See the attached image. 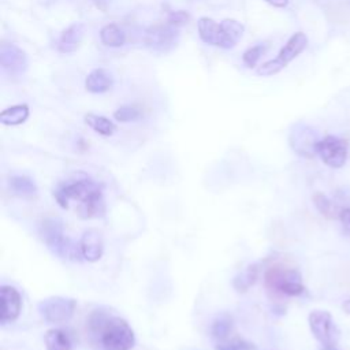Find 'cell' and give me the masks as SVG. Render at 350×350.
Returning a JSON list of instances; mask_svg holds the SVG:
<instances>
[{
    "label": "cell",
    "mask_w": 350,
    "mask_h": 350,
    "mask_svg": "<svg viewBox=\"0 0 350 350\" xmlns=\"http://www.w3.org/2000/svg\"><path fill=\"white\" fill-rule=\"evenodd\" d=\"M53 198L63 209L74 205L81 219H98L105 215V198L101 185L85 172L72 174L53 189Z\"/></svg>",
    "instance_id": "1"
},
{
    "label": "cell",
    "mask_w": 350,
    "mask_h": 350,
    "mask_svg": "<svg viewBox=\"0 0 350 350\" xmlns=\"http://www.w3.org/2000/svg\"><path fill=\"white\" fill-rule=\"evenodd\" d=\"M88 329L100 350H131L135 345V335L127 320L107 308H98L89 314Z\"/></svg>",
    "instance_id": "2"
},
{
    "label": "cell",
    "mask_w": 350,
    "mask_h": 350,
    "mask_svg": "<svg viewBox=\"0 0 350 350\" xmlns=\"http://www.w3.org/2000/svg\"><path fill=\"white\" fill-rule=\"evenodd\" d=\"M40 237L46 245L48 250L60 258L79 260L82 258L79 250V242L74 243L72 239L64 235L63 223L59 219H45L40 226Z\"/></svg>",
    "instance_id": "3"
},
{
    "label": "cell",
    "mask_w": 350,
    "mask_h": 350,
    "mask_svg": "<svg viewBox=\"0 0 350 350\" xmlns=\"http://www.w3.org/2000/svg\"><path fill=\"white\" fill-rule=\"evenodd\" d=\"M301 279L298 269L282 265H272L264 273L267 288L287 297H298L305 293V286Z\"/></svg>",
    "instance_id": "4"
},
{
    "label": "cell",
    "mask_w": 350,
    "mask_h": 350,
    "mask_svg": "<svg viewBox=\"0 0 350 350\" xmlns=\"http://www.w3.org/2000/svg\"><path fill=\"white\" fill-rule=\"evenodd\" d=\"M306 46H308L306 34L302 31L294 33L275 59L268 60L261 66H258L257 74L261 77H271L280 72L283 68L287 67L288 63H291L297 56H299L306 49Z\"/></svg>",
    "instance_id": "5"
},
{
    "label": "cell",
    "mask_w": 350,
    "mask_h": 350,
    "mask_svg": "<svg viewBox=\"0 0 350 350\" xmlns=\"http://www.w3.org/2000/svg\"><path fill=\"white\" fill-rule=\"evenodd\" d=\"M37 308L40 316L46 323L62 324L71 320V317L74 316L77 309V301L68 297L52 295L42 299Z\"/></svg>",
    "instance_id": "6"
},
{
    "label": "cell",
    "mask_w": 350,
    "mask_h": 350,
    "mask_svg": "<svg viewBox=\"0 0 350 350\" xmlns=\"http://www.w3.org/2000/svg\"><path fill=\"white\" fill-rule=\"evenodd\" d=\"M144 41L150 51L167 53L176 46L179 41V30L168 22L157 23L146 29Z\"/></svg>",
    "instance_id": "7"
},
{
    "label": "cell",
    "mask_w": 350,
    "mask_h": 350,
    "mask_svg": "<svg viewBox=\"0 0 350 350\" xmlns=\"http://www.w3.org/2000/svg\"><path fill=\"white\" fill-rule=\"evenodd\" d=\"M316 154L331 168H340L347 159V142L335 135H327L319 139Z\"/></svg>",
    "instance_id": "8"
},
{
    "label": "cell",
    "mask_w": 350,
    "mask_h": 350,
    "mask_svg": "<svg viewBox=\"0 0 350 350\" xmlns=\"http://www.w3.org/2000/svg\"><path fill=\"white\" fill-rule=\"evenodd\" d=\"M309 328L313 336L324 346H335L336 342V328L334 319L327 310H312L308 317Z\"/></svg>",
    "instance_id": "9"
},
{
    "label": "cell",
    "mask_w": 350,
    "mask_h": 350,
    "mask_svg": "<svg viewBox=\"0 0 350 350\" xmlns=\"http://www.w3.org/2000/svg\"><path fill=\"white\" fill-rule=\"evenodd\" d=\"M293 150L304 157H313L316 154V145L319 142L316 131L305 123L293 126L288 137Z\"/></svg>",
    "instance_id": "10"
},
{
    "label": "cell",
    "mask_w": 350,
    "mask_h": 350,
    "mask_svg": "<svg viewBox=\"0 0 350 350\" xmlns=\"http://www.w3.org/2000/svg\"><path fill=\"white\" fill-rule=\"evenodd\" d=\"M0 66L5 75L22 77L27 70L26 53L15 44H3L0 48Z\"/></svg>",
    "instance_id": "11"
},
{
    "label": "cell",
    "mask_w": 350,
    "mask_h": 350,
    "mask_svg": "<svg viewBox=\"0 0 350 350\" xmlns=\"http://www.w3.org/2000/svg\"><path fill=\"white\" fill-rule=\"evenodd\" d=\"M0 301H1V310H0V324L1 327L14 323L22 310V297L21 293L10 284H3L0 287Z\"/></svg>",
    "instance_id": "12"
},
{
    "label": "cell",
    "mask_w": 350,
    "mask_h": 350,
    "mask_svg": "<svg viewBox=\"0 0 350 350\" xmlns=\"http://www.w3.org/2000/svg\"><path fill=\"white\" fill-rule=\"evenodd\" d=\"M79 250L82 260L88 262L98 261L104 254L103 232L97 228H88L79 239Z\"/></svg>",
    "instance_id": "13"
},
{
    "label": "cell",
    "mask_w": 350,
    "mask_h": 350,
    "mask_svg": "<svg viewBox=\"0 0 350 350\" xmlns=\"http://www.w3.org/2000/svg\"><path fill=\"white\" fill-rule=\"evenodd\" d=\"M220 23V36H219V45L217 48L231 49L234 48L238 41L242 38L245 26L232 18H226Z\"/></svg>",
    "instance_id": "14"
},
{
    "label": "cell",
    "mask_w": 350,
    "mask_h": 350,
    "mask_svg": "<svg viewBox=\"0 0 350 350\" xmlns=\"http://www.w3.org/2000/svg\"><path fill=\"white\" fill-rule=\"evenodd\" d=\"M85 34V25L75 22L72 25H70L68 27H66L59 38L57 42V49L62 53H72L75 52L83 38Z\"/></svg>",
    "instance_id": "15"
},
{
    "label": "cell",
    "mask_w": 350,
    "mask_h": 350,
    "mask_svg": "<svg viewBox=\"0 0 350 350\" xmlns=\"http://www.w3.org/2000/svg\"><path fill=\"white\" fill-rule=\"evenodd\" d=\"M10 191L22 200H34L38 196L36 182L26 175H12L8 178Z\"/></svg>",
    "instance_id": "16"
},
{
    "label": "cell",
    "mask_w": 350,
    "mask_h": 350,
    "mask_svg": "<svg viewBox=\"0 0 350 350\" xmlns=\"http://www.w3.org/2000/svg\"><path fill=\"white\" fill-rule=\"evenodd\" d=\"M113 86V75L107 68H96L88 74L85 88L90 93H105Z\"/></svg>",
    "instance_id": "17"
},
{
    "label": "cell",
    "mask_w": 350,
    "mask_h": 350,
    "mask_svg": "<svg viewBox=\"0 0 350 350\" xmlns=\"http://www.w3.org/2000/svg\"><path fill=\"white\" fill-rule=\"evenodd\" d=\"M197 31L200 38L205 44L217 46L219 36H220V23L215 22L212 18L201 16L197 22Z\"/></svg>",
    "instance_id": "18"
},
{
    "label": "cell",
    "mask_w": 350,
    "mask_h": 350,
    "mask_svg": "<svg viewBox=\"0 0 350 350\" xmlns=\"http://www.w3.org/2000/svg\"><path fill=\"white\" fill-rule=\"evenodd\" d=\"M46 350H72L70 335L60 328H51L44 335Z\"/></svg>",
    "instance_id": "19"
},
{
    "label": "cell",
    "mask_w": 350,
    "mask_h": 350,
    "mask_svg": "<svg viewBox=\"0 0 350 350\" xmlns=\"http://www.w3.org/2000/svg\"><path fill=\"white\" fill-rule=\"evenodd\" d=\"M29 115L30 109L27 104H16L1 111L0 122L4 126H19L27 120Z\"/></svg>",
    "instance_id": "20"
},
{
    "label": "cell",
    "mask_w": 350,
    "mask_h": 350,
    "mask_svg": "<svg viewBox=\"0 0 350 350\" xmlns=\"http://www.w3.org/2000/svg\"><path fill=\"white\" fill-rule=\"evenodd\" d=\"M85 123L97 134L104 135V137H111L116 131V126L112 120L103 115H96V113H86L85 115Z\"/></svg>",
    "instance_id": "21"
},
{
    "label": "cell",
    "mask_w": 350,
    "mask_h": 350,
    "mask_svg": "<svg viewBox=\"0 0 350 350\" xmlns=\"http://www.w3.org/2000/svg\"><path fill=\"white\" fill-rule=\"evenodd\" d=\"M100 40L107 46L118 48L126 42V33L118 25L108 23L100 30Z\"/></svg>",
    "instance_id": "22"
},
{
    "label": "cell",
    "mask_w": 350,
    "mask_h": 350,
    "mask_svg": "<svg viewBox=\"0 0 350 350\" xmlns=\"http://www.w3.org/2000/svg\"><path fill=\"white\" fill-rule=\"evenodd\" d=\"M257 276H258V265L250 264L234 278L232 286L238 293H245L256 283Z\"/></svg>",
    "instance_id": "23"
},
{
    "label": "cell",
    "mask_w": 350,
    "mask_h": 350,
    "mask_svg": "<svg viewBox=\"0 0 350 350\" xmlns=\"http://www.w3.org/2000/svg\"><path fill=\"white\" fill-rule=\"evenodd\" d=\"M232 327H234V323L231 316L223 313L213 320L211 325V335L217 340H223L228 338L230 332L232 331Z\"/></svg>",
    "instance_id": "24"
},
{
    "label": "cell",
    "mask_w": 350,
    "mask_h": 350,
    "mask_svg": "<svg viewBox=\"0 0 350 350\" xmlns=\"http://www.w3.org/2000/svg\"><path fill=\"white\" fill-rule=\"evenodd\" d=\"M215 350H256V346L246 339L235 336L217 340Z\"/></svg>",
    "instance_id": "25"
},
{
    "label": "cell",
    "mask_w": 350,
    "mask_h": 350,
    "mask_svg": "<svg viewBox=\"0 0 350 350\" xmlns=\"http://www.w3.org/2000/svg\"><path fill=\"white\" fill-rule=\"evenodd\" d=\"M265 49H267V46L264 44H257V45L249 48L247 51H245L242 55L243 64L249 68H254L257 66L258 60L261 59L262 53L265 52Z\"/></svg>",
    "instance_id": "26"
},
{
    "label": "cell",
    "mask_w": 350,
    "mask_h": 350,
    "mask_svg": "<svg viewBox=\"0 0 350 350\" xmlns=\"http://www.w3.org/2000/svg\"><path fill=\"white\" fill-rule=\"evenodd\" d=\"M113 118L118 120V122H122V123H127V122H134V120H138L141 118V112L131 107V105H122L119 107L115 112H113Z\"/></svg>",
    "instance_id": "27"
},
{
    "label": "cell",
    "mask_w": 350,
    "mask_h": 350,
    "mask_svg": "<svg viewBox=\"0 0 350 350\" xmlns=\"http://www.w3.org/2000/svg\"><path fill=\"white\" fill-rule=\"evenodd\" d=\"M313 204L320 215L328 219L334 217V206H332V202L327 198V196H324L323 193H316L313 196Z\"/></svg>",
    "instance_id": "28"
},
{
    "label": "cell",
    "mask_w": 350,
    "mask_h": 350,
    "mask_svg": "<svg viewBox=\"0 0 350 350\" xmlns=\"http://www.w3.org/2000/svg\"><path fill=\"white\" fill-rule=\"evenodd\" d=\"M190 19V15L183 11V10H178V11H171L167 16V22L175 27H180L183 25H186Z\"/></svg>",
    "instance_id": "29"
},
{
    "label": "cell",
    "mask_w": 350,
    "mask_h": 350,
    "mask_svg": "<svg viewBox=\"0 0 350 350\" xmlns=\"http://www.w3.org/2000/svg\"><path fill=\"white\" fill-rule=\"evenodd\" d=\"M339 219H340L342 224L350 231V208L343 209V211L339 213Z\"/></svg>",
    "instance_id": "30"
},
{
    "label": "cell",
    "mask_w": 350,
    "mask_h": 350,
    "mask_svg": "<svg viewBox=\"0 0 350 350\" xmlns=\"http://www.w3.org/2000/svg\"><path fill=\"white\" fill-rule=\"evenodd\" d=\"M265 1L276 8H284L288 4V0H265Z\"/></svg>",
    "instance_id": "31"
},
{
    "label": "cell",
    "mask_w": 350,
    "mask_h": 350,
    "mask_svg": "<svg viewBox=\"0 0 350 350\" xmlns=\"http://www.w3.org/2000/svg\"><path fill=\"white\" fill-rule=\"evenodd\" d=\"M93 3H94V5L98 8V10H101V11H107V8H108V0H93Z\"/></svg>",
    "instance_id": "32"
},
{
    "label": "cell",
    "mask_w": 350,
    "mask_h": 350,
    "mask_svg": "<svg viewBox=\"0 0 350 350\" xmlns=\"http://www.w3.org/2000/svg\"><path fill=\"white\" fill-rule=\"evenodd\" d=\"M342 308H343V310H345L346 313H349V314H350V299H346V301L343 302Z\"/></svg>",
    "instance_id": "33"
}]
</instances>
